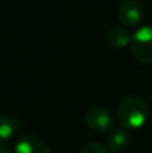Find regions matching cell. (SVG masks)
I'll return each instance as SVG.
<instances>
[{"mask_svg":"<svg viewBox=\"0 0 152 153\" xmlns=\"http://www.w3.org/2000/svg\"><path fill=\"white\" fill-rule=\"evenodd\" d=\"M150 116L148 105L139 95H127L117 106L118 122L125 129H139L147 122Z\"/></svg>","mask_w":152,"mask_h":153,"instance_id":"1","label":"cell"},{"mask_svg":"<svg viewBox=\"0 0 152 153\" xmlns=\"http://www.w3.org/2000/svg\"><path fill=\"white\" fill-rule=\"evenodd\" d=\"M129 45L132 54L137 61L145 65H152V26H140L133 32Z\"/></svg>","mask_w":152,"mask_h":153,"instance_id":"2","label":"cell"},{"mask_svg":"<svg viewBox=\"0 0 152 153\" xmlns=\"http://www.w3.org/2000/svg\"><path fill=\"white\" fill-rule=\"evenodd\" d=\"M85 122L93 132L104 133L115 126V116L109 109L102 106H93L86 111Z\"/></svg>","mask_w":152,"mask_h":153,"instance_id":"3","label":"cell"},{"mask_svg":"<svg viewBox=\"0 0 152 153\" xmlns=\"http://www.w3.org/2000/svg\"><path fill=\"white\" fill-rule=\"evenodd\" d=\"M144 8L140 0H121L117 7V18L124 26H135L142 20Z\"/></svg>","mask_w":152,"mask_h":153,"instance_id":"4","label":"cell"},{"mask_svg":"<svg viewBox=\"0 0 152 153\" xmlns=\"http://www.w3.org/2000/svg\"><path fill=\"white\" fill-rule=\"evenodd\" d=\"M15 153H51L47 141L37 134H23L16 140Z\"/></svg>","mask_w":152,"mask_h":153,"instance_id":"5","label":"cell"},{"mask_svg":"<svg viewBox=\"0 0 152 153\" xmlns=\"http://www.w3.org/2000/svg\"><path fill=\"white\" fill-rule=\"evenodd\" d=\"M20 128V121L15 116L0 113V145H5Z\"/></svg>","mask_w":152,"mask_h":153,"instance_id":"6","label":"cell"},{"mask_svg":"<svg viewBox=\"0 0 152 153\" xmlns=\"http://www.w3.org/2000/svg\"><path fill=\"white\" fill-rule=\"evenodd\" d=\"M107 143H108V148L112 152L120 153L128 148L129 143H131V137H129L128 132L125 129L117 128V129H113L109 133Z\"/></svg>","mask_w":152,"mask_h":153,"instance_id":"7","label":"cell"},{"mask_svg":"<svg viewBox=\"0 0 152 153\" xmlns=\"http://www.w3.org/2000/svg\"><path fill=\"white\" fill-rule=\"evenodd\" d=\"M107 42L113 47H124L128 43H131L132 35L125 27L121 26H113L107 31Z\"/></svg>","mask_w":152,"mask_h":153,"instance_id":"8","label":"cell"},{"mask_svg":"<svg viewBox=\"0 0 152 153\" xmlns=\"http://www.w3.org/2000/svg\"><path fill=\"white\" fill-rule=\"evenodd\" d=\"M80 153H108V149L98 143H86L81 148Z\"/></svg>","mask_w":152,"mask_h":153,"instance_id":"9","label":"cell"},{"mask_svg":"<svg viewBox=\"0 0 152 153\" xmlns=\"http://www.w3.org/2000/svg\"><path fill=\"white\" fill-rule=\"evenodd\" d=\"M0 153H11V151L5 145H0Z\"/></svg>","mask_w":152,"mask_h":153,"instance_id":"10","label":"cell"}]
</instances>
